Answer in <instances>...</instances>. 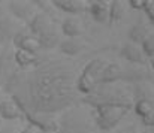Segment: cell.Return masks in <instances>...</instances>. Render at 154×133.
<instances>
[{
	"label": "cell",
	"instance_id": "1",
	"mask_svg": "<svg viewBox=\"0 0 154 133\" xmlns=\"http://www.w3.org/2000/svg\"><path fill=\"white\" fill-rule=\"evenodd\" d=\"M76 76L70 64L61 58L41 57L27 70H17L3 85V93L30 114L55 115L72 108L76 102Z\"/></svg>",
	"mask_w": 154,
	"mask_h": 133
},
{
	"label": "cell",
	"instance_id": "2",
	"mask_svg": "<svg viewBox=\"0 0 154 133\" xmlns=\"http://www.w3.org/2000/svg\"><path fill=\"white\" fill-rule=\"evenodd\" d=\"M85 105H97V103H109V105H118L130 109L133 106V96H132V88L117 85V84H108L97 87L91 94L84 96L81 99Z\"/></svg>",
	"mask_w": 154,
	"mask_h": 133
},
{
	"label": "cell",
	"instance_id": "3",
	"mask_svg": "<svg viewBox=\"0 0 154 133\" xmlns=\"http://www.w3.org/2000/svg\"><path fill=\"white\" fill-rule=\"evenodd\" d=\"M91 109H93V112H91L93 114V123L102 132H111L115 127H118V124L124 120V117L130 111L124 106L109 105V103L91 105Z\"/></svg>",
	"mask_w": 154,
	"mask_h": 133
},
{
	"label": "cell",
	"instance_id": "4",
	"mask_svg": "<svg viewBox=\"0 0 154 133\" xmlns=\"http://www.w3.org/2000/svg\"><path fill=\"white\" fill-rule=\"evenodd\" d=\"M106 64L108 63L103 58H93V60H90L84 66L81 73L76 76V81H75L76 93L84 94V96L91 94L94 90L100 85V75H102Z\"/></svg>",
	"mask_w": 154,
	"mask_h": 133
},
{
	"label": "cell",
	"instance_id": "5",
	"mask_svg": "<svg viewBox=\"0 0 154 133\" xmlns=\"http://www.w3.org/2000/svg\"><path fill=\"white\" fill-rule=\"evenodd\" d=\"M58 127L57 133H88L90 126L85 117H82V112L78 109L64 111V114L57 120Z\"/></svg>",
	"mask_w": 154,
	"mask_h": 133
},
{
	"label": "cell",
	"instance_id": "6",
	"mask_svg": "<svg viewBox=\"0 0 154 133\" xmlns=\"http://www.w3.org/2000/svg\"><path fill=\"white\" fill-rule=\"evenodd\" d=\"M5 6L14 20L26 26L38 12L36 8L32 5V2H27V0H9L5 3Z\"/></svg>",
	"mask_w": 154,
	"mask_h": 133
},
{
	"label": "cell",
	"instance_id": "7",
	"mask_svg": "<svg viewBox=\"0 0 154 133\" xmlns=\"http://www.w3.org/2000/svg\"><path fill=\"white\" fill-rule=\"evenodd\" d=\"M27 29H29V33H30L32 36H35L36 39H39V38L45 36L47 33L57 30L58 26H57V23H55L54 20H51L48 15H45V14H42V12H36V15L29 21Z\"/></svg>",
	"mask_w": 154,
	"mask_h": 133
},
{
	"label": "cell",
	"instance_id": "8",
	"mask_svg": "<svg viewBox=\"0 0 154 133\" xmlns=\"http://www.w3.org/2000/svg\"><path fill=\"white\" fill-rule=\"evenodd\" d=\"M11 46L12 45H6L0 49V90L18 70L14 61V48Z\"/></svg>",
	"mask_w": 154,
	"mask_h": 133
},
{
	"label": "cell",
	"instance_id": "9",
	"mask_svg": "<svg viewBox=\"0 0 154 133\" xmlns=\"http://www.w3.org/2000/svg\"><path fill=\"white\" fill-rule=\"evenodd\" d=\"M23 27H24V24L18 23L11 15H5L0 20V45L2 46L11 45L14 38L24 30Z\"/></svg>",
	"mask_w": 154,
	"mask_h": 133
},
{
	"label": "cell",
	"instance_id": "10",
	"mask_svg": "<svg viewBox=\"0 0 154 133\" xmlns=\"http://www.w3.org/2000/svg\"><path fill=\"white\" fill-rule=\"evenodd\" d=\"M11 45L14 49H21V51L33 52V54H39V51H41L39 41L35 36H32L29 32H24V30L14 38Z\"/></svg>",
	"mask_w": 154,
	"mask_h": 133
},
{
	"label": "cell",
	"instance_id": "11",
	"mask_svg": "<svg viewBox=\"0 0 154 133\" xmlns=\"http://www.w3.org/2000/svg\"><path fill=\"white\" fill-rule=\"evenodd\" d=\"M51 3L57 11L67 14V17H79L87 11V3L82 0H52Z\"/></svg>",
	"mask_w": 154,
	"mask_h": 133
},
{
	"label": "cell",
	"instance_id": "12",
	"mask_svg": "<svg viewBox=\"0 0 154 133\" xmlns=\"http://www.w3.org/2000/svg\"><path fill=\"white\" fill-rule=\"evenodd\" d=\"M120 54H121V57L124 60H127L132 64H136V66H141L142 67L147 63V57L144 55L141 46L132 44V42H126V44L123 45L121 49H120Z\"/></svg>",
	"mask_w": 154,
	"mask_h": 133
},
{
	"label": "cell",
	"instance_id": "13",
	"mask_svg": "<svg viewBox=\"0 0 154 133\" xmlns=\"http://www.w3.org/2000/svg\"><path fill=\"white\" fill-rule=\"evenodd\" d=\"M0 118L3 121H14L23 118V111L12 97H3L0 100Z\"/></svg>",
	"mask_w": 154,
	"mask_h": 133
},
{
	"label": "cell",
	"instance_id": "14",
	"mask_svg": "<svg viewBox=\"0 0 154 133\" xmlns=\"http://www.w3.org/2000/svg\"><path fill=\"white\" fill-rule=\"evenodd\" d=\"M60 30L67 39L69 38H79L84 33V26L78 17H66L60 23Z\"/></svg>",
	"mask_w": 154,
	"mask_h": 133
},
{
	"label": "cell",
	"instance_id": "15",
	"mask_svg": "<svg viewBox=\"0 0 154 133\" xmlns=\"http://www.w3.org/2000/svg\"><path fill=\"white\" fill-rule=\"evenodd\" d=\"M108 5L109 2H105V0H91L87 3V12L90 14L93 21L99 24L108 23Z\"/></svg>",
	"mask_w": 154,
	"mask_h": 133
},
{
	"label": "cell",
	"instance_id": "16",
	"mask_svg": "<svg viewBox=\"0 0 154 133\" xmlns=\"http://www.w3.org/2000/svg\"><path fill=\"white\" fill-rule=\"evenodd\" d=\"M85 49V44L81 38H66L64 41H60L58 51L64 57H76Z\"/></svg>",
	"mask_w": 154,
	"mask_h": 133
},
{
	"label": "cell",
	"instance_id": "17",
	"mask_svg": "<svg viewBox=\"0 0 154 133\" xmlns=\"http://www.w3.org/2000/svg\"><path fill=\"white\" fill-rule=\"evenodd\" d=\"M124 78V69L118 63H108L100 75V85L117 84Z\"/></svg>",
	"mask_w": 154,
	"mask_h": 133
},
{
	"label": "cell",
	"instance_id": "18",
	"mask_svg": "<svg viewBox=\"0 0 154 133\" xmlns=\"http://www.w3.org/2000/svg\"><path fill=\"white\" fill-rule=\"evenodd\" d=\"M39 60V54L21 51V49H14V61L20 70H27L32 69Z\"/></svg>",
	"mask_w": 154,
	"mask_h": 133
},
{
	"label": "cell",
	"instance_id": "19",
	"mask_svg": "<svg viewBox=\"0 0 154 133\" xmlns=\"http://www.w3.org/2000/svg\"><path fill=\"white\" fill-rule=\"evenodd\" d=\"M126 14V3L123 0H111L108 5V23L117 24L123 20Z\"/></svg>",
	"mask_w": 154,
	"mask_h": 133
},
{
	"label": "cell",
	"instance_id": "20",
	"mask_svg": "<svg viewBox=\"0 0 154 133\" xmlns=\"http://www.w3.org/2000/svg\"><path fill=\"white\" fill-rule=\"evenodd\" d=\"M148 35H150V30L147 29V26H144V24H135L130 30H129V41L132 42V44L135 45H139L148 38Z\"/></svg>",
	"mask_w": 154,
	"mask_h": 133
},
{
	"label": "cell",
	"instance_id": "21",
	"mask_svg": "<svg viewBox=\"0 0 154 133\" xmlns=\"http://www.w3.org/2000/svg\"><path fill=\"white\" fill-rule=\"evenodd\" d=\"M133 111H135V114H136L139 118L145 117L147 114H150V112L154 111V100H148V99L136 100V102L133 103Z\"/></svg>",
	"mask_w": 154,
	"mask_h": 133
},
{
	"label": "cell",
	"instance_id": "22",
	"mask_svg": "<svg viewBox=\"0 0 154 133\" xmlns=\"http://www.w3.org/2000/svg\"><path fill=\"white\" fill-rule=\"evenodd\" d=\"M141 49L147 58H154V33H150L148 38L141 44Z\"/></svg>",
	"mask_w": 154,
	"mask_h": 133
},
{
	"label": "cell",
	"instance_id": "23",
	"mask_svg": "<svg viewBox=\"0 0 154 133\" xmlns=\"http://www.w3.org/2000/svg\"><path fill=\"white\" fill-rule=\"evenodd\" d=\"M144 12H145L147 18L150 20V23L154 26V0H145Z\"/></svg>",
	"mask_w": 154,
	"mask_h": 133
},
{
	"label": "cell",
	"instance_id": "24",
	"mask_svg": "<svg viewBox=\"0 0 154 133\" xmlns=\"http://www.w3.org/2000/svg\"><path fill=\"white\" fill-rule=\"evenodd\" d=\"M141 126H144L147 129H154V111L141 118Z\"/></svg>",
	"mask_w": 154,
	"mask_h": 133
},
{
	"label": "cell",
	"instance_id": "25",
	"mask_svg": "<svg viewBox=\"0 0 154 133\" xmlns=\"http://www.w3.org/2000/svg\"><path fill=\"white\" fill-rule=\"evenodd\" d=\"M127 5L132 8V9H136V11H144V6H145V0H129Z\"/></svg>",
	"mask_w": 154,
	"mask_h": 133
},
{
	"label": "cell",
	"instance_id": "26",
	"mask_svg": "<svg viewBox=\"0 0 154 133\" xmlns=\"http://www.w3.org/2000/svg\"><path fill=\"white\" fill-rule=\"evenodd\" d=\"M115 133H142V130H139V127L138 126H127V127H123V129H120L118 132Z\"/></svg>",
	"mask_w": 154,
	"mask_h": 133
},
{
	"label": "cell",
	"instance_id": "27",
	"mask_svg": "<svg viewBox=\"0 0 154 133\" xmlns=\"http://www.w3.org/2000/svg\"><path fill=\"white\" fill-rule=\"evenodd\" d=\"M0 133H18V132H17V129L14 126H2Z\"/></svg>",
	"mask_w": 154,
	"mask_h": 133
},
{
	"label": "cell",
	"instance_id": "28",
	"mask_svg": "<svg viewBox=\"0 0 154 133\" xmlns=\"http://www.w3.org/2000/svg\"><path fill=\"white\" fill-rule=\"evenodd\" d=\"M18 133H36V130H35L32 126H29V124H27L24 129H21V130H20Z\"/></svg>",
	"mask_w": 154,
	"mask_h": 133
},
{
	"label": "cell",
	"instance_id": "29",
	"mask_svg": "<svg viewBox=\"0 0 154 133\" xmlns=\"http://www.w3.org/2000/svg\"><path fill=\"white\" fill-rule=\"evenodd\" d=\"M5 15H6V6H5L3 2H0V20H2Z\"/></svg>",
	"mask_w": 154,
	"mask_h": 133
},
{
	"label": "cell",
	"instance_id": "30",
	"mask_svg": "<svg viewBox=\"0 0 154 133\" xmlns=\"http://www.w3.org/2000/svg\"><path fill=\"white\" fill-rule=\"evenodd\" d=\"M150 66H151V69H153V72H154V58L150 60Z\"/></svg>",
	"mask_w": 154,
	"mask_h": 133
},
{
	"label": "cell",
	"instance_id": "31",
	"mask_svg": "<svg viewBox=\"0 0 154 133\" xmlns=\"http://www.w3.org/2000/svg\"><path fill=\"white\" fill-rule=\"evenodd\" d=\"M39 133H57V132H52V130H47V132H39Z\"/></svg>",
	"mask_w": 154,
	"mask_h": 133
},
{
	"label": "cell",
	"instance_id": "32",
	"mask_svg": "<svg viewBox=\"0 0 154 133\" xmlns=\"http://www.w3.org/2000/svg\"><path fill=\"white\" fill-rule=\"evenodd\" d=\"M2 126H3V120L0 118V129H2Z\"/></svg>",
	"mask_w": 154,
	"mask_h": 133
},
{
	"label": "cell",
	"instance_id": "33",
	"mask_svg": "<svg viewBox=\"0 0 154 133\" xmlns=\"http://www.w3.org/2000/svg\"><path fill=\"white\" fill-rule=\"evenodd\" d=\"M2 99H3V97H2V91H0V100H2Z\"/></svg>",
	"mask_w": 154,
	"mask_h": 133
}]
</instances>
